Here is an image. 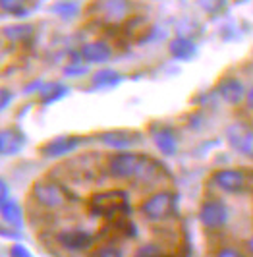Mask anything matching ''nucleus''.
<instances>
[{
    "instance_id": "1",
    "label": "nucleus",
    "mask_w": 253,
    "mask_h": 257,
    "mask_svg": "<svg viewBox=\"0 0 253 257\" xmlns=\"http://www.w3.org/2000/svg\"><path fill=\"white\" fill-rule=\"evenodd\" d=\"M151 157L132 153V151H120L108 159V172L114 178L126 180V178H141L145 168L149 165Z\"/></svg>"
},
{
    "instance_id": "2",
    "label": "nucleus",
    "mask_w": 253,
    "mask_h": 257,
    "mask_svg": "<svg viewBox=\"0 0 253 257\" xmlns=\"http://www.w3.org/2000/svg\"><path fill=\"white\" fill-rule=\"evenodd\" d=\"M89 207L95 215H101V217H114L118 213H126L128 209V195L120 190H112V192H102L95 193L89 201Z\"/></svg>"
},
{
    "instance_id": "3",
    "label": "nucleus",
    "mask_w": 253,
    "mask_h": 257,
    "mask_svg": "<svg viewBox=\"0 0 253 257\" xmlns=\"http://www.w3.org/2000/svg\"><path fill=\"white\" fill-rule=\"evenodd\" d=\"M176 209V195L172 192H157L141 203V213L153 222L168 219Z\"/></svg>"
},
{
    "instance_id": "4",
    "label": "nucleus",
    "mask_w": 253,
    "mask_h": 257,
    "mask_svg": "<svg viewBox=\"0 0 253 257\" xmlns=\"http://www.w3.org/2000/svg\"><path fill=\"white\" fill-rule=\"evenodd\" d=\"M33 197L39 205L47 207V209H60L68 201V195H66L62 186L51 180L37 182L33 186Z\"/></svg>"
},
{
    "instance_id": "5",
    "label": "nucleus",
    "mask_w": 253,
    "mask_h": 257,
    "mask_svg": "<svg viewBox=\"0 0 253 257\" xmlns=\"http://www.w3.org/2000/svg\"><path fill=\"white\" fill-rule=\"evenodd\" d=\"M226 140L236 153L253 157V128L236 122L226 130Z\"/></svg>"
},
{
    "instance_id": "6",
    "label": "nucleus",
    "mask_w": 253,
    "mask_h": 257,
    "mask_svg": "<svg viewBox=\"0 0 253 257\" xmlns=\"http://www.w3.org/2000/svg\"><path fill=\"white\" fill-rule=\"evenodd\" d=\"M199 220L205 228H211V230H216V228H222L228 222V209L222 201L218 199H209L205 201L199 209Z\"/></svg>"
},
{
    "instance_id": "7",
    "label": "nucleus",
    "mask_w": 253,
    "mask_h": 257,
    "mask_svg": "<svg viewBox=\"0 0 253 257\" xmlns=\"http://www.w3.org/2000/svg\"><path fill=\"white\" fill-rule=\"evenodd\" d=\"M79 145H81V138H77V136H60V138H54V140L45 143L41 147V155L47 157V159H60V157H66L72 151H76Z\"/></svg>"
},
{
    "instance_id": "8",
    "label": "nucleus",
    "mask_w": 253,
    "mask_h": 257,
    "mask_svg": "<svg viewBox=\"0 0 253 257\" xmlns=\"http://www.w3.org/2000/svg\"><path fill=\"white\" fill-rule=\"evenodd\" d=\"M213 182L222 192L238 193L241 192V188L245 184V176L241 170H236V168H222V170H216L213 174Z\"/></svg>"
},
{
    "instance_id": "9",
    "label": "nucleus",
    "mask_w": 253,
    "mask_h": 257,
    "mask_svg": "<svg viewBox=\"0 0 253 257\" xmlns=\"http://www.w3.org/2000/svg\"><path fill=\"white\" fill-rule=\"evenodd\" d=\"M99 140L106 147H112V149H118V151H126L128 147H132L138 142H141V134L128 132V130H110V132L99 134Z\"/></svg>"
},
{
    "instance_id": "10",
    "label": "nucleus",
    "mask_w": 253,
    "mask_h": 257,
    "mask_svg": "<svg viewBox=\"0 0 253 257\" xmlns=\"http://www.w3.org/2000/svg\"><path fill=\"white\" fill-rule=\"evenodd\" d=\"M26 134L20 128H6L0 130V155L2 157H14L26 147Z\"/></svg>"
},
{
    "instance_id": "11",
    "label": "nucleus",
    "mask_w": 253,
    "mask_h": 257,
    "mask_svg": "<svg viewBox=\"0 0 253 257\" xmlns=\"http://www.w3.org/2000/svg\"><path fill=\"white\" fill-rule=\"evenodd\" d=\"M56 242L62 245L64 249L68 251H85L93 245V236L85 230H79V228H74V230H64L56 236Z\"/></svg>"
},
{
    "instance_id": "12",
    "label": "nucleus",
    "mask_w": 253,
    "mask_h": 257,
    "mask_svg": "<svg viewBox=\"0 0 253 257\" xmlns=\"http://www.w3.org/2000/svg\"><path fill=\"white\" fill-rule=\"evenodd\" d=\"M79 56L83 58L85 64H106L112 58V49L104 41H91L81 47Z\"/></svg>"
},
{
    "instance_id": "13",
    "label": "nucleus",
    "mask_w": 253,
    "mask_h": 257,
    "mask_svg": "<svg viewBox=\"0 0 253 257\" xmlns=\"http://www.w3.org/2000/svg\"><path fill=\"white\" fill-rule=\"evenodd\" d=\"M151 136H153L155 145H157V149L165 155V157H172V155H176L178 138H176V134H174V130L170 128V126H159V128H153Z\"/></svg>"
},
{
    "instance_id": "14",
    "label": "nucleus",
    "mask_w": 253,
    "mask_h": 257,
    "mask_svg": "<svg viewBox=\"0 0 253 257\" xmlns=\"http://www.w3.org/2000/svg\"><path fill=\"white\" fill-rule=\"evenodd\" d=\"M218 95L226 101L228 104H240L241 101H245V87L240 79L236 77H224L220 83H218Z\"/></svg>"
},
{
    "instance_id": "15",
    "label": "nucleus",
    "mask_w": 253,
    "mask_h": 257,
    "mask_svg": "<svg viewBox=\"0 0 253 257\" xmlns=\"http://www.w3.org/2000/svg\"><path fill=\"white\" fill-rule=\"evenodd\" d=\"M168 51H170V54L176 60H184L186 62V60H191L195 56L197 45H195L193 39L186 37V35H178V37H174L168 43Z\"/></svg>"
},
{
    "instance_id": "16",
    "label": "nucleus",
    "mask_w": 253,
    "mask_h": 257,
    "mask_svg": "<svg viewBox=\"0 0 253 257\" xmlns=\"http://www.w3.org/2000/svg\"><path fill=\"white\" fill-rule=\"evenodd\" d=\"M124 77L120 72H116L112 68H101L97 70L93 77H91V85L95 89H110V87H116Z\"/></svg>"
},
{
    "instance_id": "17",
    "label": "nucleus",
    "mask_w": 253,
    "mask_h": 257,
    "mask_svg": "<svg viewBox=\"0 0 253 257\" xmlns=\"http://www.w3.org/2000/svg\"><path fill=\"white\" fill-rule=\"evenodd\" d=\"M0 217H2V220L8 226H12L16 230H20L24 226V211H22V205L18 201H14V199H10L6 205L0 209Z\"/></svg>"
},
{
    "instance_id": "18",
    "label": "nucleus",
    "mask_w": 253,
    "mask_h": 257,
    "mask_svg": "<svg viewBox=\"0 0 253 257\" xmlns=\"http://www.w3.org/2000/svg\"><path fill=\"white\" fill-rule=\"evenodd\" d=\"M68 93H70L68 85L58 83V81H51V83H45V87L39 93V97H41V103L43 104H52L56 103V101H60V99H64Z\"/></svg>"
},
{
    "instance_id": "19",
    "label": "nucleus",
    "mask_w": 253,
    "mask_h": 257,
    "mask_svg": "<svg viewBox=\"0 0 253 257\" xmlns=\"http://www.w3.org/2000/svg\"><path fill=\"white\" fill-rule=\"evenodd\" d=\"M4 37L12 43H22V41H27V39L33 37L35 33V27L31 24H10L2 29Z\"/></svg>"
},
{
    "instance_id": "20",
    "label": "nucleus",
    "mask_w": 253,
    "mask_h": 257,
    "mask_svg": "<svg viewBox=\"0 0 253 257\" xmlns=\"http://www.w3.org/2000/svg\"><path fill=\"white\" fill-rule=\"evenodd\" d=\"M0 8H2L4 12L16 16V18H24V16H27V12H29L26 2H22V0H0Z\"/></svg>"
},
{
    "instance_id": "21",
    "label": "nucleus",
    "mask_w": 253,
    "mask_h": 257,
    "mask_svg": "<svg viewBox=\"0 0 253 257\" xmlns=\"http://www.w3.org/2000/svg\"><path fill=\"white\" fill-rule=\"evenodd\" d=\"M52 12L58 14V16L64 18V20H70V18L77 16V12H79V4H77V2H58V4L52 6Z\"/></svg>"
},
{
    "instance_id": "22",
    "label": "nucleus",
    "mask_w": 253,
    "mask_h": 257,
    "mask_svg": "<svg viewBox=\"0 0 253 257\" xmlns=\"http://www.w3.org/2000/svg\"><path fill=\"white\" fill-rule=\"evenodd\" d=\"M89 72V66L81 64V62H72L64 68V74L70 77H77V76H85Z\"/></svg>"
},
{
    "instance_id": "23",
    "label": "nucleus",
    "mask_w": 253,
    "mask_h": 257,
    "mask_svg": "<svg viewBox=\"0 0 253 257\" xmlns=\"http://www.w3.org/2000/svg\"><path fill=\"white\" fill-rule=\"evenodd\" d=\"M136 257H163V253H161V249H159L157 245L147 244V245H143V247H140V251H138Z\"/></svg>"
},
{
    "instance_id": "24",
    "label": "nucleus",
    "mask_w": 253,
    "mask_h": 257,
    "mask_svg": "<svg viewBox=\"0 0 253 257\" xmlns=\"http://www.w3.org/2000/svg\"><path fill=\"white\" fill-rule=\"evenodd\" d=\"M97 257H124V255H122V251H120L118 247H114V245H104V247H101V249L97 251Z\"/></svg>"
},
{
    "instance_id": "25",
    "label": "nucleus",
    "mask_w": 253,
    "mask_h": 257,
    "mask_svg": "<svg viewBox=\"0 0 253 257\" xmlns=\"http://www.w3.org/2000/svg\"><path fill=\"white\" fill-rule=\"evenodd\" d=\"M8 195H10V186H8V182L4 180V178H0V209L10 201Z\"/></svg>"
},
{
    "instance_id": "26",
    "label": "nucleus",
    "mask_w": 253,
    "mask_h": 257,
    "mask_svg": "<svg viewBox=\"0 0 253 257\" xmlns=\"http://www.w3.org/2000/svg\"><path fill=\"white\" fill-rule=\"evenodd\" d=\"M8 253H10V257H31V251L24 244H14Z\"/></svg>"
},
{
    "instance_id": "27",
    "label": "nucleus",
    "mask_w": 253,
    "mask_h": 257,
    "mask_svg": "<svg viewBox=\"0 0 253 257\" xmlns=\"http://www.w3.org/2000/svg\"><path fill=\"white\" fill-rule=\"evenodd\" d=\"M12 101V91L6 89V87H0V112L10 104Z\"/></svg>"
},
{
    "instance_id": "28",
    "label": "nucleus",
    "mask_w": 253,
    "mask_h": 257,
    "mask_svg": "<svg viewBox=\"0 0 253 257\" xmlns=\"http://www.w3.org/2000/svg\"><path fill=\"white\" fill-rule=\"evenodd\" d=\"M215 257H243V255H241L236 247H222V249L216 251Z\"/></svg>"
},
{
    "instance_id": "29",
    "label": "nucleus",
    "mask_w": 253,
    "mask_h": 257,
    "mask_svg": "<svg viewBox=\"0 0 253 257\" xmlns=\"http://www.w3.org/2000/svg\"><path fill=\"white\" fill-rule=\"evenodd\" d=\"M245 104H247V108L253 110V85L247 89V93H245Z\"/></svg>"
},
{
    "instance_id": "30",
    "label": "nucleus",
    "mask_w": 253,
    "mask_h": 257,
    "mask_svg": "<svg viewBox=\"0 0 253 257\" xmlns=\"http://www.w3.org/2000/svg\"><path fill=\"white\" fill-rule=\"evenodd\" d=\"M249 251H251V253H253V236H251V238H249Z\"/></svg>"
}]
</instances>
